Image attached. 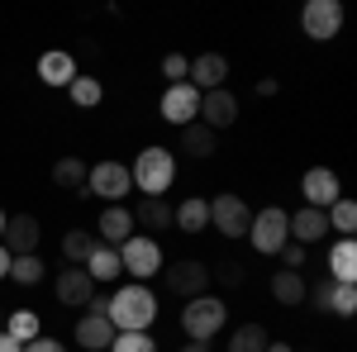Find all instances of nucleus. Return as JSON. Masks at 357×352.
<instances>
[{
    "mask_svg": "<svg viewBox=\"0 0 357 352\" xmlns=\"http://www.w3.org/2000/svg\"><path fill=\"white\" fill-rule=\"evenodd\" d=\"M105 319L114 324V333H148L158 319V296L148 286H119L114 300H105Z\"/></svg>",
    "mask_w": 357,
    "mask_h": 352,
    "instance_id": "nucleus-1",
    "label": "nucleus"
},
{
    "mask_svg": "<svg viewBox=\"0 0 357 352\" xmlns=\"http://www.w3.org/2000/svg\"><path fill=\"white\" fill-rule=\"evenodd\" d=\"M129 176H134V186L143 190V200H162V190H172V181H176V158L153 143V148L138 153V162L129 167Z\"/></svg>",
    "mask_w": 357,
    "mask_h": 352,
    "instance_id": "nucleus-2",
    "label": "nucleus"
},
{
    "mask_svg": "<svg viewBox=\"0 0 357 352\" xmlns=\"http://www.w3.org/2000/svg\"><path fill=\"white\" fill-rule=\"evenodd\" d=\"M248 238H252V252H262V257H276L281 247L291 243V215L281 210V205H267V210H257L252 224H248Z\"/></svg>",
    "mask_w": 357,
    "mask_h": 352,
    "instance_id": "nucleus-3",
    "label": "nucleus"
},
{
    "mask_svg": "<svg viewBox=\"0 0 357 352\" xmlns=\"http://www.w3.org/2000/svg\"><path fill=\"white\" fill-rule=\"evenodd\" d=\"M224 319H229V305L215 300V296H195V300H186V309H181V328H186L191 343H210L224 328Z\"/></svg>",
    "mask_w": 357,
    "mask_h": 352,
    "instance_id": "nucleus-4",
    "label": "nucleus"
},
{
    "mask_svg": "<svg viewBox=\"0 0 357 352\" xmlns=\"http://www.w3.org/2000/svg\"><path fill=\"white\" fill-rule=\"evenodd\" d=\"M114 252H119V267L129 271L138 286H143L148 276H158V271H162V247H158V238H138V234H134L129 243H119Z\"/></svg>",
    "mask_w": 357,
    "mask_h": 352,
    "instance_id": "nucleus-5",
    "label": "nucleus"
},
{
    "mask_svg": "<svg viewBox=\"0 0 357 352\" xmlns=\"http://www.w3.org/2000/svg\"><path fill=\"white\" fill-rule=\"evenodd\" d=\"M129 190H134V176H129L124 162H96L91 171H86V195H100V200L119 205Z\"/></svg>",
    "mask_w": 357,
    "mask_h": 352,
    "instance_id": "nucleus-6",
    "label": "nucleus"
},
{
    "mask_svg": "<svg viewBox=\"0 0 357 352\" xmlns=\"http://www.w3.org/2000/svg\"><path fill=\"white\" fill-rule=\"evenodd\" d=\"M162 281H167V291H172V296H181V300L210 296V267H205V262H195V257L162 267Z\"/></svg>",
    "mask_w": 357,
    "mask_h": 352,
    "instance_id": "nucleus-7",
    "label": "nucleus"
},
{
    "mask_svg": "<svg viewBox=\"0 0 357 352\" xmlns=\"http://www.w3.org/2000/svg\"><path fill=\"white\" fill-rule=\"evenodd\" d=\"M301 29H305V38H314V43L338 38V29H343V5H338V0H310L301 10Z\"/></svg>",
    "mask_w": 357,
    "mask_h": 352,
    "instance_id": "nucleus-8",
    "label": "nucleus"
},
{
    "mask_svg": "<svg viewBox=\"0 0 357 352\" xmlns=\"http://www.w3.org/2000/svg\"><path fill=\"white\" fill-rule=\"evenodd\" d=\"M195 119L205 124V129H215V134H224V129H234L238 124V95L234 91H200V109H195Z\"/></svg>",
    "mask_w": 357,
    "mask_h": 352,
    "instance_id": "nucleus-9",
    "label": "nucleus"
},
{
    "mask_svg": "<svg viewBox=\"0 0 357 352\" xmlns=\"http://www.w3.org/2000/svg\"><path fill=\"white\" fill-rule=\"evenodd\" d=\"M210 224L220 229L224 238H248L252 210H248L238 195H215V200H210Z\"/></svg>",
    "mask_w": 357,
    "mask_h": 352,
    "instance_id": "nucleus-10",
    "label": "nucleus"
},
{
    "mask_svg": "<svg viewBox=\"0 0 357 352\" xmlns=\"http://www.w3.org/2000/svg\"><path fill=\"white\" fill-rule=\"evenodd\" d=\"M195 109H200V91H195L191 82H181V86H167V91H162V105H158V114H162L167 124L186 129V124H195Z\"/></svg>",
    "mask_w": 357,
    "mask_h": 352,
    "instance_id": "nucleus-11",
    "label": "nucleus"
},
{
    "mask_svg": "<svg viewBox=\"0 0 357 352\" xmlns=\"http://www.w3.org/2000/svg\"><path fill=\"white\" fill-rule=\"evenodd\" d=\"M38 238H43V229H38L33 215H10L5 219V234H0V247L10 257H29V252H38Z\"/></svg>",
    "mask_w": 357,
    "mask_h": 352,
    "instance_id": "nucleus-12",
    "label": "nucleus"
},
{
    "mask_svg": "<svg viewBox=\"0 0 357 352\" xmlns=\"http://www.w3.org/2000/svg\"><path fill=\"white\" fill-rule=\"evenodd\" d=\"M301 195H305L310 210H329L333 200L343 195V186H338V176H333L329 167H310V171L301 176Z\"/></svg>",
    "mask_w": 357,
    "mask_h": 352,
    "instance_id": "nucleus-13",
    "label": "nucleus"
},
{
    "mask_svg": "<svg viewBox=\"0 0 357 352\" xmlns=\"http://www.w3.org/2000/svg\"><path fill=\"white\" fill-rule=\"evenodd\" d=\"M53 291H57V305L62 309H77V305H91L96 300V281L86 276V267H62Z\"/></svg>",
    "mask_w": 357,
    "mask_h": 352,
    "instance_id": "nucleus-14",
    "label": "nucleus"
},
{
    "mask_svg": "<svg viewBox=\"0 0 357 352\" xmlns=\"http://www.w3.org/2000/svg\"><path fill=\"white\" fill-rule=\"evenodd\" d=\"M134 238V215H129V205H110L105 215H100V224H96V243L105 247H119Z\"/></svg>",
    "mask_w": 357,
    "mask_h": 352,
    "instance_id": "nucleus-15",
    "label": "nucleus"
},
{
    "mask_svg": "<svg viewBox=\"0 0 357 352\" xmlns=\"http://www.w3.org/2000/svg\"><path fill=\"white\" fill-rule=\"evenodd\" d=\"M329 238V215L324 210H296L291 215V243H301V247H314V243H324Z\"/></svg>",
    "mask_w": 357,
    "mask_h": 352,
    "instance_id": "nucleus-16",
    "label": "nucleus"
},
{
    "mask_svg": "<svg viewBox=\"0 0 357 352\" xmlns=\"http://www.w3.org/2000/svg\"><path fill=\"white\" fill-rule=\"evenodd\" d=\"M186 82L195 86V91H220L224 82H229V57L224 53H200L191 62V77Z\"/></svg>",
    "mask_w": 357,
    "mask_h": 352,
    "instance_id": "nucleus-17",
    "label": "nucleus"
},
{
    "mask_svg": "<svg viewBox=\"0 0 357 352\" xmlns=\"http://www.w3.org/2000/svg\"><path fill=\"white\" fill-rule=\"evenodd\" d=\"M38 77L48 86H72L82 72H77V57L72 53H62V48H53V53H43L38 57Z\"/></svg>",
    "mask_w": 357,
    "mask_h": 352,
    "instance_id": "nucleus-18",
    "label": "nucleus"
},
{
    "mask_svg": "<svg viewBox=\"0 0 357 352\" xmlns=\"http://www.w3.org/2000/svg\"><path fill=\"white\" fill-rule=\"evenodd\" d=\"M77 343H82L86 352H100L114 343V324L105 319V314H82V324H77Z\"/></svg>",
    "mask_w": 357,
    "mask_h": 352,
    "instance_id": "nucleus-19",
    "label": "nucleus"
},
{
    "mask_svg": "<svg viewBox=\"0 0 357 352\" xmlns=\"http://www.w3.org/2000/svg\"><path fill=\"white\" fill-rule=\"evenodd\" d=\"M172 224H176L181 234H200V229H210V200H200V195L181 200V205L172 210Z\"/></svg>",
    "mask_w": 357,
    "mask_h": 352,
    "instance_id": "nucleus-20",
    "label": "nucleus"
},
{
    "mask_svg": "<svg viewBox=\"0 0 357 352\" xmlns=\"http://www.w3.org/2000/svg\"><path fill=\"white\" fill-rule=\"evenodd\" d=\"M272 300L276 305H286V309H291V305H305V276L301 271H272Z\"/></svg>",
    "mask_w": 357,
    "mask_h": 352,
    "instance_id": "nucleus-21",
    "label": "nucleus"
},
{
    "mask_svg": "<svg viewBox=\"0 0 357 352\" xmlns=\"http://www.w3.org/2000/svg\"><path fill=\"white\" fill-rule=\"evenodd\" d=\"M329 271H333V281H348V286L357 281V243L353 238H338L329 247Z\"/></svg>",
    "mask_w": 357,
    "mask_h": 352,
    "instance_id": "nucleus-22",
    "label": "nucleus"
},
{
    "mask_svg": "<svg viewBox=\"0 0 357 352\" xmlns=\"http://www.w3.org/2000/svg\"><path fill=\"white\" fill-rule=\"evenodd\" d=\"M215 148H220V134H215V129H205L200 119L181 129V153H191V158H210Z\"/></svg>",
    "mask_w": 357,
    "mask_h": 352,
    "instance_id": "nucleus-23",
    "label": "nucleus"
},
{
    "mask_svg": "<svg viewBox=\"0 0 357 352\" xmlns=\"http://www.w3.org/2000/svg\"><path fill=\"white\" fill-rule=\"evenodd\" d=\"M119 252H114V247H96V252H91V257H86V276H91V281H100V286H105V281H114V276H119Z\"/></svg>",
    "mask_w": 357,
    "mask_h": 352,
    "instance_id": "nucleus-24",
    "label": "nucleus"
},
{
    "mask_svg": "<svg viewBox=\"0 0 357 352\" xmlns=\"http://www.w3.org/2000/svg\"><path fill=\"white\" fill-rule=\"evenodd\" d=\"M5 333L24 348V343H33V338L43 333V324H38V314H33V309H15V314L5 319Z\"/></svg>",
    "mask_w": 357,
    "mask_h": 352,
    "instance_id": "nucleus-25",
    "label": "nucleus"
},
{
    "mask_svg": "<svg viewBox=\"0 0 357 352\" xmlns=\"http://www.w3.org/2000/svg\"><path fill=\"white\" fill-rule=\"evenodd\" d=\"M96 234H91V229H72V234H67V238H62V257H67V262H77V267H86V257H91V252H96Z\"/></svg>",
    "mask_w": 357,
    "mask_h": 352,
    "instance_id": "nucleus-26",
    "label": "nucleus"
},
{
    "mask_svg": "<svg viewBox=\"0 0 357 352\" xmlns=\"http://www.w3.org/2000/svg\"><path fill=\"white\" fill-rule=\"evenodd\" d=\"M129 215L143 229H172V205L167 200H138V210H129Z\"/></svg>",
    "mask_w": 357,
    "mask_h": 352,
    "instance_id": "nucleus-27",
    "label": "nucleus"
},
{
    "mask_svg": "<svg viewBox=\"0 0 357 352\" xmlns=\"http://www.w3.org/2000/svg\"><path fill=\"white\" fill-rule=\"evenodd\" d=\"M267 328L262 324H238L234 328V338H229V352H267Z\"/></svg>",
    "mask_w": 357,
    "mask_h": 352,
    "instance_id": "nucleus-28",
    "label": "nucleus"
},
{
    "mask_svg": "<svg viewBox=\"0 0 357 352\" xmlns=\"http://www.w3.org/2000/svg\"><path fill=\"white\" fill-rule=\"evenodd\" d=\"M43 276H48V267H43L38 252H29V257H10V281H20V286H38Z\"/></svg>",
    "mask_w": 357,
    "mask_h": 352,
    "instance_id": "nucleus-29",
    "label": "nucleus"
},
{
    "mask_svg": "<svg viewBox=\"0 0 357 352\" xmlns=\"http://www.w3.org/2000/svg\"><path fill=\"white\" fill-rule=\"evenodd\" d=\"M86 171H91V167H86L82 158H62V162H53V181H57V186H67V190H82V195H86Z\"/></svg>",
    "mask_w": 357,
    "mask_h": 352,
    "instance_id": "nucleus-30",
    "label": "nucleus"
},
{
    "mask_svg": "<svg viewBox=\"0 0 357 352\" xmlns=\"http://www.w3.org/2000/svg\"><path fill=\"white\" fill-rule=\"evenodd\" d=\"M324 215H329V229H338L343 238H353V229H357V205L348 200V195H338V200H333Z\"/></svg>",
    "mask_w": 357,
    "mask_h": 352,
    "instance_id": "nucleus-31",
    "label": "nucleus"
},
{
    "mask_svg": "<svg viewBox=\"0 0 357 352\" xmlns=\"http://www.w3.org/2000/svg\"><path fill=\"white\" fill-rule=\"evenodd\" d=\"M67 95H72V105H82V109H91V105H100V77H77V82L67 86Z\"/></svg>",
    "mask_w": 357,
    "mask_h": 352,
    "instance_id": "nucleus-32",
    "label": "nucleus"
},
{
    "mask_svg": "<svg viewBox=\"0 0 357 352\" xmlns=\"http://www.w3.org/2000/svg\"><path fill=\"white\" fill-rule=\"evenodd\" d=\"M353 309H357V286H348V281H333V291H329V314L348 319Z\"/></svg>",
    "mask_w": 357,
    "mask_h": 352,
    "instance_id": "nucleus-33",
    "label": "nucleus"
},
{
    "mask_svg": "<svg viewBox=\"0 0 357 352\" xmlns=\"http://www.w3.org/2000/svg\"><path fill=\"white\" fill-rule=\"evenodd\" d=\"M110 352H158V338L153 333H114Z\"/></svg>",
    "mask_w": 357,
    "mask_h": 352,
    "instance_id": "nucleus-34",
    "label": "nucleus"
},
{
    "mask_svg": "<svg viewBox=\"0 0 357 352\" xmlns=\"http://www.w3.org/2000/svg\"><path fill=\"white\" fill-rule=\"evenodd\" d=\"M210 281H220V286L234 291V286L248 281V271H243V262H215V267H210Z\"/></svg>",
    "mask_w": 357,
    "mask_h": 352,
    "instance_id": "nucleus-35",
    "label": "nucleus"
},
{
    "mask_svg": "<svg viewBox=\"0 0 357 352\" xmlns=\"http://www.w3.org/2000/svg\"><path fill=\"white\" fill-rule=\"evenodd\" d=\"M162 77H167L172 86H181L186 77H191V62H186L181 53H167V57H162Z\"/></svg>",
    "mask_w": 357,
    "mask_h": 352,
    "instance_id": "nucleus-36",
    "label": "nucleus"
},
{
    "mask_svg": "<svg viewBox=\"0 0 357 352\" xmlns=\"http://www.w3.org/2000/svg\"><path fill=\"white\" fill-rule=\"evenodd\" d=\"M329 291H333V281H314V286H305V300H310L319 314H329Z\"/></svg>",
    "mask_w": 357,
    "mask_h": 352,
    "instance_id": "nucleus-37",
    "label": "nucleus"
},
{
    "mask_svg": "<svg viewBox=\"0 0 357 352\" xmlns=\"http://www.w3.org/2000/svg\"><path fill=\"white\" fill-rule=\"evenodd\" d=\"M281 262H286V271H296V267H305V257H310V247H301V243H286L281 252H276Z\"/></svg>",
    "mask_w": 357,
    "mask_h": 352,
    "instance_id": "nucleus-38",
    "label": "nucleus"
},
{
    "mask_svg": "<svg viewBox=\"0 0 357 352\" xmlns=\"http://www.w3.org/2000/svg\"><path fill=\"white\" fill-rule=\"evenodd\" d=\"M24 352H67V348H62L57 338H43V333H38L33 343H24Z\"/></svg>",
    "mask_w": 357,
    "mask_h": 352,
    "instance_id": "nucleus-39",
    "label": "nucleus"
},
{
    "mask_svg": "<svg viewBox=\"0 0 357 352\" xmlns=\"http://www.w3.org/2000/svg\"><path fill=\"white\" fill-rule=\"evenodd\" d=\"M0 352H24V348H20V343H15V338H10V333L0 328Z\"/></svg>",
    "mask_w": 357,
    "mask_h": 352,
    "instance_id": "nucleus-40",
    "label": "nucleus"
},
{
    "mask_svg": "<svg viewBox=\"0 0 357 352\" xmlns=\"http://www.w3.org/2000/svg\"><path fill=\"white\" fill-rule=\"evenodd\" d=\"M5 276H10V252L0 247V281H5Z\"/></svg>",
    "mask_w": 357,
    "mask_h": 352,
    "instance_id": "nucleus-41",
    "label": "nucleus"
},
{
    "mask_svg": "<svg viewBox=\"0 0 357 352\" xmlns=\"http://www.w3.org/2000/svg\"><path fill=\"white\" fill-rule=\"evenodd\" d=\"M181 352H210V343H186Z\"/></svg>",
    "mask_w": 357,
    "mask_h": 352,
    "instance_id": "nucleus-42",
    "label": "nucleus"
},
{
    "mask_svg": "<svg viewBox=\"0 0 357 352\" xmlns=\"http://www.w3.org/2000/svg\"><path fill=\"white\" fill-rule=\"evenodd\" d=\"M267 352H291V343H267Z\"/></svg>",
    "mask_w": 357,
    "mask_h": 352,
    "instance_id": "nucleus-43",
    "label": "nucleus"
},
{
    "mask_svg": "<svg viewBox=\"0 0 357 352\" xmlns=\"http://www.w3.org/2000/svg\"><path fill=\"white\" fill-rule=\"evenodd\" d=\"M5 219H10V215H5V210H0V234H5Z\"/></svg>",
    "mask_w": 357,
    "mask_h": 352,
    "instance_id": "nucleus-44",
    "label": "nucleus"
},
{
    "mask_svg": "<svg viewBox=\"0 0 357 352\" xmlns=\"http://www.w3.org/2000/svg\"><path fill=\"white\" fill-rule=\"evenodd\" d=\"M0 328H5V319H0Z\"/></svg>",
    "mask_w": 357,
    "mask_h": 352,
    "instance_id": "nucleus-45",
    "label": "nucleus"
}]
</instances>
